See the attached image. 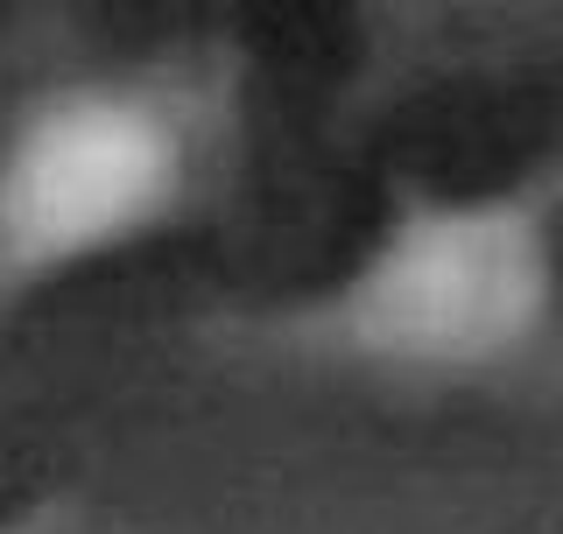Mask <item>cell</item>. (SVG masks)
Returning a JSON list of instances; mask_svg holds the SVG:
<instances>
[{
    "mask_svg": "<svg viewBox=\"0 0 563 534\" xmlns=\"http://www.w3.org/2000/svg\"><path fill=\"white\" fill-rule=\"evenodd\" d=\"M246 78L225 43L43 85L0 134V324L49 281L198 219L233 183Z\"/></svg>",
    "mask_w": 563,
    "mask_h": 534,
    "instance_id": "obj_2",
    "label": "cell"
},
{
    "mask_svg": "<svg viewBox=\"0 0 563 534\" xmlns=\"http://www.w3.org/2000/svg\"><path fill=\"white\" fill-rule=\"evenodd\" d=\"M268 366L380 387H515L563 366V141L493 190H387L331 289L219 324Z\"/></svg>",
    "mask_w": 563,
    "mask_h": 534,
    "instance_id": "obj_1",
    "label": "cell"
},
{
    "mask_svg": "<svg viewBox=\"0 0 563 534\" xmlns=\"http://www.w3.org/2000/svg\"><path fill=\"white\" fill-rule=\"evenodd\" d=\"M0 534H70V500H35L22 513H8Z\"/></svg>",
    "mask_w": 563,
    "mask_h": 534,
    "instance_id": "obj_3",
    "label": "cell"
}]
</instances>
